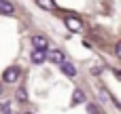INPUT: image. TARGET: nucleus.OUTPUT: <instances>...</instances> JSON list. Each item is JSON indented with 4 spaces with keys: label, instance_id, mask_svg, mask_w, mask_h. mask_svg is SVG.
Masks as SVG:
<instances>
[{
    "label": "nucleus",
    "instance_id": "obj_5",
    "mask_svg": "<svg viewBox=\"0 0 121 114\" xmlns=\"http://www.w3.org/2000/svg\"><path fill=\"white\" fill-rule=\"evenodd\" d=\"M45 59H47V51L45 49H34L32 51V61L34 63H43Z\"/></svg>",
    "mask_w": 121,
    "mask_h": 114
},
{
    "label": "nucleus",
    "instance_id": "obj_3",
    "mask_svg": "<svg viewBox=\"0 0 121 114\" xmlns=\"http://www.w3.org/2000/svg\"><path fill=\"white\" fill-rule=\"evenodd\" d=\"M47 59L51 61V63H64L66 61V55H64V51H60V49H51L49 53H47Z\"/></svg>",
    "mask_w": 121,
    "mask_h": 114
},
{
    "label": "nucleus",
    "instance_id": "obj_6",
    "mask_svg": "<svg viewBox=\"0 0 121 114\" xmlns=\"http://www.w3.org/2000/svg\"><path fill=\"white\" fill-rule=\"evenodd\" d=\"M13 13H15V6L9 0H0V15H13Z\"/></svg>",
    "mask_w": 121,
    "mask_h": 114
},
{
    "label": "nucleus",
    "instance_id": "obj_2",
    "mask_svg": "<svg viewBox=\"0 0 121 114\" xmlns=\"http://www.w3.org/2000/svg\"><path fill=\"white\" fill-rule=\"evenodd\" d=\"M19 76H21V70H19L17 66L6 68V70H4V74H2L4 83H17V80H19Z\"/></svg>",
    "mask_w": 121,
    "mask_h": 114
},
{
    "label": "nucleus",
    "instance_id": "obj_4",
    "mask_svg": "<svg viewBox=\"0 0 121 114\" xmlns=\"http://www.w3.org/2000/svg\"><path fill=\"white\" fill-rule=\"evenodd\" d=\"M32 47L34 49H49V40L45 38V36H40V34H36V36H32Z\"/></svg>",
    "mask_w": 121,
    "mask_h": 114
},
{
    "label": "nucleus",
    "instance_id": "obj_7",
    "mask_svg": "<svg viewBox=\"0 0 121 114\" xmlns=\"http://www.w3.org/2000/svg\"><path fill=\"white\" fill-rule=\"evenodd\" d=\"M60 68H62V72H64L66 76H77V68H74L70 61H64V63H60Z\"/></svg>",
    "mask_w": 121,
    "mask_h": 114
},
{
    "label": "nucleus",
    "instance_id": "obj_8",
    "mask_svg": "<svg viewBox=\"0 0 121 114\" xmlns=\"http://www.w3.org/2000/svg\"><path fill=\"white\" fill-rule=\"evenodd\" d=\"M87 97H85V91H81V89H74V93H72V104L74 106H79V104H83Z\"/></svg>",
    "mask_w": 121,
    "mask_h": 114
},
{
    "label": "nucleus",
    "instance_id": "obj_1",
    "mask_svg": "<svg viewBox=\"0 0 121 114\" xmlns=\"http://www.w3.org/2000/svg\"><path fill=\"white\" fill-rule=\"evenodd\" d=\"M64 21H66V25H68V30H70V32H74V34L83 32V21H81L79 17H74V15H68Z\"/></svg>",
    "mask_w": 121,
    "mask_h": 114
},
{
    "label": "nucleus",
    "instance_id": "obj_12",
    "mask_svg": "<svg viewBox=\"0 0 121 114\" xmlns=\"http://www.w3.org/2000/svg\"><path fill=\"white\" fill-rule=\"evenodd\" d=\"M87 110H89V112H100V108H98V106H89Z\"/></svg>",
    "mask_w": 121,
    "mask_h": 114
},
{
    "label": "nucleus",
    "instance_id": "obj_13",
    "mask_svg": "<svg viewBox=\"0 0 121 114\" xmlns=\"http://www.w3.org/2000/svg\"><path fill=\"white\" fill-rule=\"evenodd\" d=\"M113 74H115L117 78H121V70H113Z\"/></svg>",
    "mask_w": 121,
    "mask_h": 114
},
{
    "label": "nucleus",
    "instance_id": "obj_9",
    "mask_svg": "<svg viewBox=\"0 0 121 114\" xmlns=\"http://www.w3.org/2000/svg\"><path fill=\"white\" fill-rule=\"evenodd\" d=\"M36 2H38V6L45 8V11H53V8H55V0H36Z\"/></svg>",
    "mask_w": 121,
    "mask_h": 114
},
{
    "label": "nucleus",
    "instance_id": "obj_14",
    "mask_svg": "<svg viewBox=\"0 0 121 114\" xmlns=\"http://www.w3.org/2000/svg\"><path fill=\"white\" fill-rule=\"evenodd\" d=\"M0 93H2V87H0Z\"/></svg>",
    "mask_w": 121,
    "mask_h": 114
},
{
    "label": "nucleus",
    "instance_id": "obj_10",
    "mask_svg": "<svg viewBox=\"0 0 121 114\" xmlns=\"http://www.w3.org/2000/svg\"><path fill=\"white\" fill-rule=\"evenodd\" d=\"M15 97H17L19 102H28V93H26V89H23V87H19V89H17V95H15Z\"/></svg>",
    "mask_w": 121,
    "mask_h": 114
},
{
    "label": "nucleus",
    "instance_id": "obj_11",
    "mask_svg": "<svg viewBox=\"0 0 121 114\" xmlns=\"http://www.w3.org/2000/svg\"><path fill=\"white\" fill-rule=\"evenodd\" d=\"M115 53H117V57L121 59V40L117 42V47H115Z\"/></svg>",
    "mask_w": 121,
    "mask_h": 114
}]
</instances>
